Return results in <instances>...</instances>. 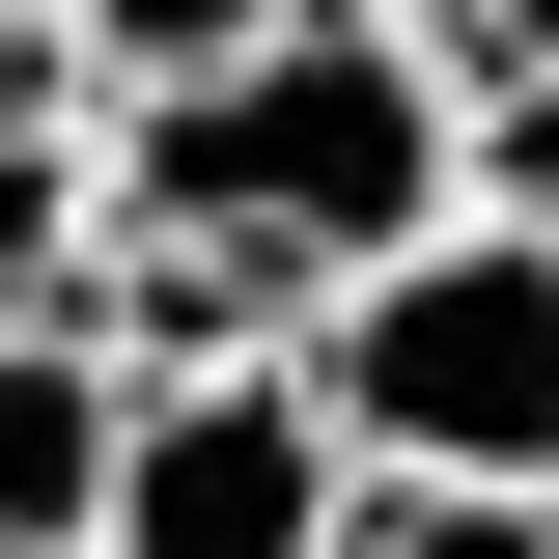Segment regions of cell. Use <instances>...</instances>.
Listing matches in <instances>:
<instances>
[{"mask_svg":"<svg viewBox=\"0 0 559 559\" xmlns=\"http://www.w3.org/2000/svg\"><path fill=\"white\" fill-rule=\"evenodd\" d=\"M84 224H140V252H197L224 308H336L364 252H419L448 224V57L419 28H364V0H280L252 57H197V84H140L112 112V197Z\"/></svg>","mask_w":559,"mask_h":559,"instance_id":"obj_1","label":"cell"},{"mask_svg":"<svg viewBox=\"0 0 559 559\" xmlns=\"http://www.w3.org/2000/svg\"><path fill=\"white\" fill-rule=\"evenodd\" d=\"M308 419H336V476H448V503H559V252L532 224H419L308 308Z\"/></svg>","mask_w":559,"mask_h":559,"instance_id":"obj_2","label":"cell"},{"mask_svg":"<svg viewBox=\"0 0 559 559\" xmlns=\"http://www.w3.org/2000/svg\"><path fill=\"white\" fill-rule=\"evenodd\" d=\"M336 419L308 364L224 336V364H112V476H84V559H336Z\"/></svg>","mask_w":559,"mask_h":559,"instance_id":"obj_3","label":"cell"},{"mask_svg":"<svg viewBox=\"0 0 559 559\" xmlns=\"http://www.w3.org/2000/svg\"><path fill=\"white\" fill-rule=\"evenodd\" d=\"M84 476H112V336L0 308V559H84Z\"/></svg>","mask_w":559,"mask_h":559,"instance_id":"obj_4","label":"cell"},{"mask_svg":"<svg viewBox=\"0 0 559 559\" xmlns=\"http://www.w3.org/2000/svg\"><path fill=\"white\" fill-rule=\"evenodd\" d=\"M84 197H112V112H84L57 28L0 0V308H57V280H84Z\"/></svg>","mask_w":559,"mask_h":559,"instance_id":"obj_5","label":"cell"},{"mask_svg":"<svg viewBox=\"0 0 559 559\" xmlns=\"http://www.w3.org/2000/svg\"><path fill=\"white\" fill-rule=\"evenodd\" d=\"M28 28H57V84H84V112H140V84H197V57H252L280 0H28Z\"/></svg>","mask_w":559,"mask_h":559,"instance_id":"obj_6","label":"cell"},{"mask_svg":"<svg viewBox=\"0 0 559 559\" xmlns=\"http://www.w3.org/2000/svg\"><path fill=\"white\" fill-rule=\"evenodd\" d=\"M448 197L559 252V84H532V57H448Z\"/></svg>","mask_w":559,"mask_h":559,"instance_id":"obj_7","label":"cell"},{"mask_svg":"<svg viewBox=\"0 0 559 559\" xmlns=\"http://www.w3.org/2000/svg\"><path fill=\"white\" fill-rule=\"evenodd\" d=\"M336 559H559V503H448V476H364Z\"/></svg>","mask_w":559,"mask_h":559,"instance_id":"obj_8","label":"cell"},{"mask_svg":"<svg viewBox=\"0 0 559 559\" xmlns=\"http://www.w3.org/2000/svg\"><path fill=\"white\" fill-rule=\"evenodd\" d=\"M448 57H532V84H559V0H448Z\"/></svg>","mask_w":559,"mask_h":559,"instance_id":"obj_9","label":"cell"},{"mask_svg":"<svg viewBox=\"0 0 559 559\" xmlns=\"http://www.w3.org/2000/svg\"><path fill=\"white\" fill-rule=\"evenodd\" d=\"M364 28H419V57H448V0H364Z\"/></svg>","mask_w":559,"mask_h":559,"instance_id":"obj_10","label":"cell"}]
</instances>
